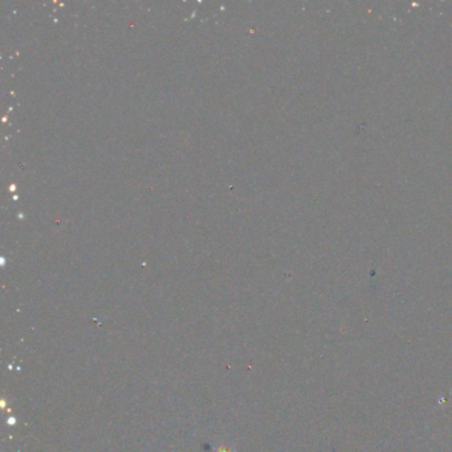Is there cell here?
Wrapping results in <instances>:
<instances>
[{
  "mask_svg": "<svg viewBox=\"0 0 452 452\" xmlns=\"http://www.w3.org/2000/svg\"><path fill=\"white\" fill-rule=\"evenodd\" d=\"M220 452H230V451H228V449H224V448H223V449H220Z\"/></svg>",
  "mask_w": 452,
  "mask_h": 452,
  "instance_id": "1",
  "label": "cell"
}]
</instances>
